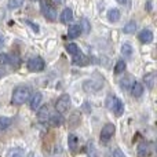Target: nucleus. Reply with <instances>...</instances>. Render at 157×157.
<instances>
[{"label": "nucleus", "instance_id": "nucleus-16", "mask_svg": "<svg viewBox=\"0 0 157 157\" xmlns=\"http://www.w3.org/2000/svg\"><path fill=\"white\" fill-rule=\"evenodd\" d=\"M6 157H25V152L22 147H11Z\"/></svg>", "mask_w": 157, "mask_h": 157}, {"label": "nucleus", "instance_id": "nucleus-31", "mask_svg": "<svg viewBox=\"0 0 157 157\" xmlns=\"http://www.w3.org/2000/svg\"><path fill=\"white\" fill-rule=\"evenodd\" d=\"M11 62V57L8 54H6V52H2L0 54V66H4L7 65V63Z\"/></svg>", "mask_w": 157, "mask_h": 157}, {"label": "nucleus", "instance_id": "nucleus-32", "mask_svg": "<svg viewBox=\"0 0 157 157\" xmlns=\"http://www.w3.org/2000/svg\"><path fill=\"white\" fill-rule=\"evenodd\" d=\"M24 22H25L26 25H29V26L32 28L35 32H39V25H37V24H33V22H30V21H24Z\"/></svg>", "mask_w": 157, "mask_h": 157}, {"label": "nucleus", "instance_id": "nucleus-17", "mask_svg": "<svg viewBox=\"0 0 157 157\" xmlns=\"http://www.w3.org/2000/svg\"><path fill=\"white\" fill-rule=\"evenodd\" d=\"M80 35H81V29H80L78 25H72V26H69V29H68L69 39H76Z\"/></svg>", "mask_w": 157, "mask_h": 157}, {"label": "nucleus", "instance_id": "nucleus-24", "mask_svg": "<svg viewBox=\"0 0 157 157\" xmlns=\"http://www.w3.org/2000/svg\"><path fill=\"white\" fill-rule=\"evenodd\" d=\"M112 112H113V113L116 114V116H119V117H120L123 113H124V103H123L119 99V101H117V103L114 105V108L112 109Z\"/></svg>", "mask_w": 157, "mask_h": 157}, {"label": "nucleus", "instance_id": "nucleus-12", "mask_svg": "<svg viewBox=\"0 0 157 157\" xmlns=\"http://www.w3.org/2000/svg\"><path fill=\"white\" fill-rule=\"evenodd\" d=\"M80 121H81V114L78 113V112H75V113H72V116L69 117V127L71 128H76L77 125H80Z\"/></svg>", "mask_w": 157, "mask_h": 157}, {"label": "nucleus", "instance_id": "nucleus-21", "mask_svg": "<svg viewBox=\"0 0 157 157\" xmlns=\"http://www.w3.org/2000/svg\"><path fill=\"white\" fill-rule=\"evenodd\" d=\"M125 68H127V65H125V61L124 59H119L116 62V65H114V73H116V75L124 73Z\"/></svg>", "mask_w": 157, "mask_h": 157}, {"label": "nucleus", "instance_id": "nucleus-18", "mask_svg": "<svg viewBox=\"0 0 157 157\" xmlns=\"http://www.w3.org/2000/svg\"><path fill=\"white\" fill-rule=\"evenodd\" d=\"M149 155V145L146 142H141L138 145V157H146Z\"/></svg>", "mask_w": 157, "mask_h": 157}, {"label": "nucleus", "instance_id": "nucleus-11", "mask_svg": "<svg viewBox=\"0 0 157 157\" xmlns=\"http://www.w3.org/2000/svg\"><path fill=\"white\" fill-rule=\"evenodd\" d=\"M59 19L62 24H69V22L73 19V11H72V8H65V10L61 13L59 15Z\"/></svg>", "mask_w": 157, "mask_h": 157}, {"label": "nucleus", "instance_id": "nucleus-28", "mask_svg": "<svg viewBox=\"0 0 157 157\" xmlns=\"http://www.w3.org/2000/svg\"><path fill=\"white\" fill-rule=\"evenodd\" d=\"M25 0H8V8L10 10H17V8L22 7Z\"/></svg>", "mask_w": 157, "mask_h": 157}, {"label": "nucleus", "instance_id": "nucleus-6", "mask_svg": "<svg viewBox=\"0 0 157 157\" xmlns=\"http://www.w3.org/2000/svg\"><path fill=\"white\" fill-rule=\"evenodd\" d=\"M102 86H103L102 81L90 78V80H86L83 83V90L86 92H97V91H99V90L102 88Z\"/></svg>", "mask_w": 157, "mask_h": 157}, {"label": "nucleus", "instance_id": "nucleus-22", "mask_svg": "<svg viewBox=\"0 0 157 157\" xmlns=\"http://www.w3.org/2000/svg\"><path fill=\"white\" fill-rule=\"evenodd\" d=\"M136 30V22L135 21H130L124 28H123V32L127 33V35H132Z\"/></svg>", "mask_w": 157, "mask_h": 157}, {"label": "nucleus", "instance_id": "nucleus-30", "mask_svg": "<svg viewBox=\"0 0 157 157\" xmlns=\"http://www.w3.org/2000/svg\"><path fill=\"white\" fill-rule=\"evenodd\" d=\"M66 51L69 52L71 55H75V54H77L80 50H78V46L77 44H75V43H69L68 46H66Z\"/></svg>", "mask_w": 157, "mask_h": 157}, {"label": "nucleus", "instance_id": "nucleus-23", "mask_svg": "<svg viewBox=\"0 0 157 157\" xmlns=\"http://www.w3.org/2000/svg\"><path fill=\"white\" fill-rule=\"evenodd\" d=\"M87 155H88V157H98L94 141H88V144H87Z\"/></svg>", "mask_w": 157, "mask_h": 157}, {"label": "nucleus", "instance_id": "nucleus-39", "mask_svg": "<svg viewBox=\"0 0 157 157\" xmlns=\"http://www.w3.org/2000/svg\"><path fill=\"white\" fill-rule=\"evenodd\" d=\"M116 2H117V3H120V4H124V3L127 2V0H116Z\"/></svg>", "mask_w": 157, "mask_h": 157}, {"label": "nucleus", "instance_id": "nucleus-29", "mask_svg": "<svg viewBox=\"0 0 157 157\" xmlns=\"http://www.w3.org/2000/svg\"><path fill=\"white\" fill-rule=\"evenodd\" d=\"M80 29H81V32H84V33H88L90 32V29H91V25H90V22H88V19L87 18H83L81 19V22H80Z\"/></svg>", "mask_w": 157, "mask_h": 157}, {"label": "nucleus", "instance_id": "nucleus-33", "mask_svg": "<svg viewBox=\"0 0 157 157\" xmlns=\"http://www.w3.org/2000/svg\"><path fill=\"white\" fill-rule=\"evenodd\" d=\"M113 157H127V156H125L120 149H114L113 150Z\"/></svg>", "mask_w": 157, "mask_h": 157}, {"label": "nucleus", "instance_id": "nucleus-1", "mask_svg": "<svg viewBox=\"0 0 157 157\" xmlns=\"http://www.w3.org/2000/svg\"><path fill=\"white\" fill-rule=\"evenodd\" d=\"M29 95H30V88L28 86H18V87H15L14 91H13V95H11V102H13V105H15V106H21L28 101Z\"/></svg>", "mask_w": 157, "mask_h": 157}, {"label": "nucleus", "instance_id": "nucleus-3", "mask_svg": "<svg viewBox=\"0 0 157 157\" xmlns=\"http://www.w3.org/2000/svg\"><path fill=\"white\" fill-rule=\"evenodd\" d=\"M69 106H71V97L68 94H62L57 99V103H55V109H57V112L59 114L65 113L69 109Z\"/></svg>", "mask_w": 157, "mask_h": 157}, {"label": "nucleus", "instance_id": "nucleus-36", "mask_svg": "<svg viewBox=\"0 0 157 157\" xmlns=\"http://www.w3.org/2000/svg\"><path fill=\"white\" fill-rule=\"evenodd\" d=\"M3 46H4V37H3V36H0V50L3 48Z\"/></svg>", "mask_w": 157, "mask_h": 157}, {"label": "nucleus", "instance_id": "nucleus-10", "mask_svg": "<svg viewBox=\"0 0 157 157\" xmlns=\"http://www.w3.org/2000/svg\"><path fill=\"white\" fill-rule=\"evenodd\" d=\"M144 86H142L141 83H138V81H134L132 86H131V95H132L134 98H139L144 95Z\"/></svg>", "mask_w": 157, "mask_h": 157}, {"label": "nucleus", "instance_id": "nucleus-27", "mask_svg": "<svg viewBox=\"0 0 157 157\" xmlns=\"http://www.w3.org/2000/svg\"><path fill=\"white\" fill-rule=\"evenodd\" d=\"M11 123H13V120L10 119V117H6V116H2L0 117V130H7L8 127L11 125Z\"/></svg>", "mask_w": 157, "mask_h": 157}, {"label": "nucleus", "instance_id": "nucleus-37", "mask_svg": "<svg viewBox=\"0 0 157 157\" xmlns=\"http://www.w3.org/2000/svg\"><path fill=\"white\" fill-rule=\"evenodd\" d=\"M147 11H152V0H147Z\"/></svg>", "mask_w": 157, "mask_h": 157}, {"label": "nucleus", "instance_id": "nucleus-14", "mask_svg": "<svg viewBox=\"0 0 157 157\" xmlns=\"http://www.w3.org/2000/svg\"><path fill=\"white\" fill-rule=\"evenodd\" d=\"M106 17H108L109 22H117L120 19V17H121V14H120V11L117 10V8H110V10L108 11V14H106Z\"/></svg>", "mask_w": 157, "mask_h": 157}, {"label": "nucleus", "instance_id": "nucleus-40", "mask_svg": "<svg viewBox=\"0 0 157 157\" xmlns=\"http://www.w3.org/2000/svg\"><path fill=\"white\" fill-rule=\"evenodd\" d=\"M32 2H37V0H32Z\"/></svg>", "mask_w": 157, "mask_h": 157}, {"label": "nucleus", "instance_id": "nucleus-20", "mask_svg": "<svg viewBox=\"0 0 157 157\" xmlns=\"http://www.w3.org/2000/svg\"><path fill=\"white\" fill-rule=\"evenodd\" d=\"M117 101H119V98L116 97V95H113V94H109L108 95V98H106V108L109 109V110H112V109L114 108V105L117 103Z\"/></svg>", "mask_w": 157, "mask_h": 157}, {"label": "nucleus", "instance_id": "nucleus-25", "mask_svg": "<svg viewBox=\"0 0 157 157\" xmlns=\"http://www.w3.org/2000/svg\"><path fill=\"white\" fill-rule=\"evenodd\" d=\"M48 120H50V123H51L52 125H61L62 124V121H63V119H62V114H59V113H55V114H52L51 117H48Z\"/></svg>", "mask_w": 157, "mask_h": 157}, {"label": "nucleus", "instance_id": "nucleus-7", "mask_svg": "<svg viewBox=\"0 0 157 157\" xmlns=\"http://www.w3.org/2000/svg\"><path fill=\"white\" fill-rule=\"evenodd\" d=\"M153 32L152 30H149V29H144L141 33L138 35V39H139V41L141 43H144V44H149V43H152L153 41Z\"/></svg>", "mask_w": 157, "mask_h": 157}, {"label": "nucleus", "instance_id": "nucleus-13", "mask_svg": "<svg viewBox=\"0 0 157 157\" xmlns=\"http://www.w3.org/2000/svg\"><path fill=\"white\" fill-rule=\"evenodd\" d=\"M87 61H88V59H87V57L83 54V52H80V51H78L77 54H75L73 58H72V62H73V65H77V66L78 65H86Z\"/></svg>", "mask_w": 157, "mask_h": 157}, {"label": "nucleus", "instance_id": "nucleus-5", "mask_svg": "<svg viewBox=\"0 0 157 157\" xmlns=\"http://www.w3.org/2000/svg\"><path fill=\"white\" fill-rule=\"evenodd\" d=\"M114 132H116V127H114V124H112V123H108V124L103 125L102 131H101V142H103V144H106V142L109 141V139H112V136L114 135Z\"/></svg>", "mask_w": 157, "mask_h": 157}, {"label": "nucleus", "instance_id": "nucleus-15", "mask_svg": "<svg viewBox=\"0 0 157 157\" xmlns=\"http://www.w3.org/2000/svg\"><path fill=\"white\" fill-rule=\"evenodd\" d=\"M68 145H69V150L76 152L77 146H78V138L76 135H73V134H71V135L68 136Z\"/></svg>", "mask_w": 157, "mask_h": 157}, {"label": "nucleus", "instance_id": "nucleus-34", "mask_svg": "<svg viewBox=\"0 0 157 157\" xmlns=\"http://www.w3.org/2000/svg\"><path fill=\"white\" fill-rule=\"evenodd\" d=\"M63 2L65 0H51L52 6H61V4H63Z\"/></svg>", "mask_w": 157, "mask_h": 157}, {"label": "nucleus", "instance_id": "nucleus-35", "mask_svg": "<svg viewBox=\"0 0 157 157\" xmlns=\"http://www.w3.org/2000/svg\"><path fill=\"white\" fill-rule=\"evenodd\" d=\"M6 73H7V72H6V69L3 68V66H0V78H2L3 76H4Z\"/></svg>", "mask_w": 157, "mask_h": 157}, {"label": "nucleus", "instance_id": "nucleus-9", "mask_svg": "<svg viewBox=\"0 0 157 157\" xmlns=\"http://www.w3.org/2000/svg\"><path fill=\"white\" fill-rule=\"evenodd\" d=\"M41 101H43V95H41V92H35V94L32 95V98H30V109L32 110H37L39 106L41 105Z\"/></svg>", "mask_w": 157, "mask_h": 157}, {"label": "nucleus", "instance_id": "nucleus-8", "mask_svg": "<svg viewBox=\"0 0 157 157\" xmlns=\"http://www.w3.org/2000/svg\"><path fill=\"white\" fill-rule=\"evenodd\" d=\"M50 117V109L47 105H43V106H39L37 109V120L41 123L47 121Z\"/></svg>", "mask_w": 157, "mask_h": 157}, {"label": "nucleus", "instance_id": "nucleus-2", "mask_svg": "<svg viewBox=\"0 0 157 157\" xmlns=\"http://www.w3.org/2000/svg\"><path fill=\"white\" fill-rule=\"evenodd\" d=\"M46 66L44 59L40 57H33L26 62V68L29 72H41Z\"/></svg>", "mask_w": 157, "mask_h": 157}, {"label": "nucleus", "instance_id": "nucleus-38", "mask_svg": "<svg viewBox=\"0 0 157 157\" xmlns=\"http://www.w3.org/2000/svg\"><path fill=\"white\" fill-rule=\"evenodd\" d=\"M28 157H40V156H39V155H36L35 152H30L29 155H28Z\"/></svg>", "mask_w": 157, "mask_h": 157}, {"label": "nucleus", "instance_id": "nucleus-19", "mask_svg": "<svg viewBox=\"0 0 157 157\" xmlns=\"http://www.w3.org/2000/svg\"><path fill=\"white\" fill-rule=\"evenodd\" d=\"M144 80H145V84L147 86V88L149 90H152L153 88V86H155V83H156V73H147L146 76L144 77Z\"/></svg>", "mask_w": 157, "mask_h": 157}, {"label": "nucleus", "instance_id": "nucleus-26", "mask_svg": "<svg viewBox=\"0 0 157 157\" xmlns=\"http://www.w3.org/2000/svg\"><path fill=\"white\" fill-rule=\"evenodd\" d=\"M132 47L130 46V44H127V43H124L121 46V54L124 55V58H131L132 57Z\"/></svg>", "mask_w": 157, "mask_h": 157}, {"label": "nucleus", "instance_id": "nucleus-4", "mask_svg": "<svg viewBox=\"0 0 157 157\" xmlns=\"http://www.w3.org/2000/svg\"><path fill=\"white\" fill-rule=\"evenodd\" d=\"M41 14L46 17L48 21H55L57 19V11L50 3H47L46 0H41Z\"/></svg>", "mask_w": 157, "mask_h": 157}]
</instances>
